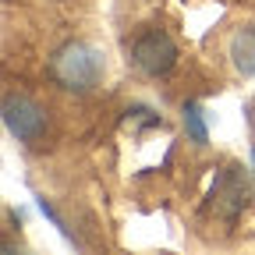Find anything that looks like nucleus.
Wrapping results in <instances>:
<instances>
[{"label":"nucleus","mask_w":255,"mask_h":255,"mask_svg":"<svg viewBox=\"0 0 255 255\" xmlns=\"http://www.w3.org/2000/svg\"><path fill=\"white\" fill-rule=\"evenodd\" d=\"M50 78L68 92H89L103 78V57L89 43H64L50 57Z\"/></svg>","instance_id":"nucleus-1"},{"label":"nucleus","mask_w":255,"mask_h":255,"mask_svg":"<svg viewBox=\"0 0 255 255\" xmlns=\"http://www.w3.org/2000/svg\"><path fill=\"white\" fill-rule=\"evenodd\" d=\"M46 110L28 96H7L4 100V128L25 145H36L46 135Z\"/></svg>","instance_id":"nucleus-2"},{"label":"nucleus","mask_w":255,"mask_h":255,"mask_svg":"<svg viewBox=\"0 0 255 255\" xmlns=\"http://www.w3.org/2000/svg\"><path fill=\"white\" fill-rule=\"evenodd\" d=\"M255 195V181L241 170V167H227V170H220L216 177V188H213V206L223 220H238L241 209L252 202Z\"/></svg>","instance_id":"nucleus-3"},{"label":"nucleus","mask_w":255,"mask_h":255,"mask_svg":"<svg viewBox=\"0 0 255 255\" xmlns=\"http://www.w3.org/2000/svg\"><path fill=\"white\" fill-rule=\"evenodd\" d=\"M131 57H135V64L145 75L159 78V75H167L177 64V46H174V39L167 36L163 28H149V32H142V36L135 39Z\"/></svg>","instance_id":"nucleus-4"},{"label":"nucleus","mask_w":255,"mask_h":255,"mask_svg":"<svg viewBox=\"0 0 255 255\" xmlns=\"http://www.w3.org/2000/svg\"><path fill=\"white\" fill-rule=\"evenodd\" d=\"M227 57H231V64H234V71H238V75H245V78L255 75V28H252V25L238 28L234 36H231V43H227Z\"/></svg>","instance_id":"nucleus-5"},{"label":"nucleus","mask_w":255,"mask_h":255,"mask_svg":"<svg viewBox=\"0 0 255 255\" xmlns=\"http://www.w3.org/2000/svg\"><path fill=\"white\" fill-rule=\"evenodd\" d=\"M184 131H188V138L195 142V145H209V128H206V117H202V107L191 100V103H184Z\"/></svg>","instance_id":"nucleus-6"},{"label":"nucleus","mask_w":255,"mask_h":255,"mask_svg":"<svg viewBox=\"0 0 255 255\" xmlns=\"http://www.w3.org/2000/svg\"><path fill=\"white\" fill-rule=\"evenodd\" d=\"M36 206H39V213H43V216H46V220L53 223V227L60 231V238H64V241H71V245H75V238H71V231H68V227H64V220H60V216L53 213V206H50L46 199H36Z\"/></svg>","instance_id":"nucleus-7"},{"label":"nucleus","mask_w":255,"mask_h":255,"mask_svg":"<svg viewBox=\"0 0 255 255\" xmlns=\"http://www.w3.org/2000/svg\"><path fill=\"white\" fill-rule=\"evenodd\" d=\"M248 121H252V128H255V107H248Z\"/></svg>","instance_id":"nucleus-8"}]
</instances>
